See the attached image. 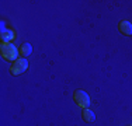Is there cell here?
Instances as JSON below:
<instances>
[{"mask_svg": "<svg viewBox=\"0 0 132 126\" xmlns=\"http://www.w3.org/2000/svg\"><path fill=\"white\" fill-rule=\"evenodd\" d=\"M128 126H132V125H128Z\"/></svg>", "mask_w": 132, "mask_h": 126, "instance_id": "ba28073f", "label": "cell"}, {"mask_svg": "<svg viewBox=\"0 0 132 126\" xmlns=\"http://www.w3.org/2000/svg\"><path fill=\"white\" fill-rule=\"evenodd\" d=\"M14 39V32L10 30V28H4L2 30V43H11V41Z\"/></svg>", "mask_w": 132, "mask_h": 126, "instance_id": "5b68a950", "label": "cell"}, {"mask_svg": "<svg viewBox=\"0 0 132 126\" xmlns=\"http://www.w3.org/2000/svg\"><path fill=\"white\" fill-rule=\"evenodd\" d=\"M31 53H32V46H31L30 43H23V45L20 46V55L23 56V58H27Z\"/></svg>", "mask_w": 132, "mask_h": 126, "instance_id": "52a82bcc", "label": "cell"}, {"mask_svg": "<svg viewBox=\"0 0 132 126\" xmlns=\"http://www.w3.org/2000/svg\"><path fill=\"white\" fill-rule=\"evenodd\" d=\"M118 31L121 34H124V35L129 37V35H132V24L129 23V21H127V20L119 21L118 23Z\"/></svg>", "mask_w": 132, "mask_h": 126, "instance_id": "277c9868", "label": "cell"}, {"mask_svg": "<svg viewBox=\"0 0 132 126\" xmlns=\"http://www.w3.org/2000/svg\"><path fill=\"white\" fill-rule=\"evenodd\" d=\"M81 116H83V121L87 122V123H90V122H93L94 119H96V115H94V112L92 111V109H89V108L83 109V113H81Z\"/></svg>", "mask_w": 132, "mask_h": 126, "instance_id": "8992f818", "label": "cell"}, {"mask_svg": "<svg viewBox=\"0 0 132 126\" xmlns=\"http://www.w3.org/2000/svg\"><path fill=\"white\" fill-rule=\"evenodd\" d=\"M73 100H75V102H76L79 106H81L83 109L89 108V105H90V97L87 95V93H86V91H83V90L75 91Z\"/></svg>", "mask_w": 132, "mask_h": 126, "instance_id": "3957f363", "label": "cell"}, {"mask_svg": "<svg viewBox=\"0 0 132 126\" xmlns=\"http://www.w3.org/2000/svg\"><path fill=\"white\" fill-rule=\"evenodd\" d=\"M27 67H28V62H27V59H24V58H18L17 60H14L13 62V65L10 66V73L13 74V76H18V74H23L24 71L27 70Z\"/></svg>", "mask_w": 132, "mask_h": 126, "instance_id": "7a4b0ae2", "label": "cell"}, {"mask_svg": "<svg viewBox=\"0 0 132 126\" xmlns=\"http://www.w3.org/2000/svg\"><path fill=\"white\" fill-rule=\"evenodd\" d=\"M18 53H20V50L13 43H2V58L4 60H17Z\"/></svg>", "mask_w": 132, "mask_h": 126, "instance_id": "6da1fadb", "label": "cell"}]
</instances>
